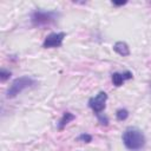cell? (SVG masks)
<instances>
[{"label":"cell","instance_id":"5b68a950","mask_svg":"<svg viewBox=\"0 0 151 151\" xmlns=\"http://www.w3.org/2000/svg\"><path fill=\"white\" fill-rule=\"evenodd\" d=\"M64 38H65V33H64V32L51 33V34H48V35L45 38V40H44V47H45V48L59 47V46H61Z\"/></svg>","mask_w":151,"mask_h":151},{"label":"cell","instance_id":"52a82bcc","mask_svg":"<svg viewBox=\"0 0 151 151\" xmlns=\"http://www.w3.org/2000/svg\"><path fill=\"white\" fill-rule=\"evenodd\" d=\"M113 50H114L118 54H120V55H123V57H126V55L130 54V48H129L127 44L124 42V41H117V42L113 45Z\"/></svg>","mask_w":151,"mask_h":151},{"label":"cell","instance_id":"8992f818","mask_svg":"<svg viewBox=\"0 0 151 151\" xmlns=\"http://www.w3.org/2000/svg\"><path fill=\"white\" fill-rule=\"evenodd\" d=\"M131 78H132V73L129 72V71H126V72H124V73H118V72H116V73L112 74V81H113V84H114L116 86L123 85L124 80L131 79Z\"/></svg>","mask_w":151,"mask_h":151},{"label":"cell","instance_id":"9c48e42d","mask_svg":"<svg viewBox=\"0 0 151 151\" xmlns=\"http://www.w3.org/2000/svg\"><path fill=\"white\" fill-rule=\"evenodd\" d=\"M127 116H129V112H127V110H125V109H119V110L116 112V117H117L118 120H125V119L127 118Z\"/></svg>","mask_w":151,"mask_h":151},{"label":"cell","instance_id":"30bf717a","mask_svg":"<svg viewBox=\"0 0 151 151\" xmlns=\"http://www.w3.org/2000/svg\"><path fill=\"white\" fill-rule=\"evenodd\" d=\"M9 77H11V72L9 71H5V70H1L0 71V79H1V81L7 80Z\"/></svg>","mask_w":151,"mask_h":151},{"label":"cell","instance_id":"ba28073f","mask_svg":"<svg viewBox=\"0 0 151 151\" xmlns=\"http://www.w3.org/2000/svg\"><path fill=\"white\" fill-rule=\"evenodd\" d=\"M74 119V114H72L71 112H65L64 114H63V117L60 118V120L58 122V129L59 130H63L71 120H73Z\"/></svg>","mask_w":151,"mask_h":151},{"label":"cell","instance_id":"4fadbf2b","mask_svg":"<svg viewBox=\"0 0 151 151\" xmlns=\"http://www.w3.org/2000/svg\"><path fill=\"white\" fill-rule=\"evenodd\" d=\"M112 4H113V5H117V6H120V5H125L126 1H120V2H116V1H113Z\"/></svg>","mask_w":151,"mask_h":151},{"label":"cell","instance_id":"7a4b0ae2","mask_svg":"<svg viewBox=\"0 0 151 151\" xmlns=\"http://www.w3.org/2000/svg\"><path fill=\"white\" fill-rule=\"evenodd\" d=\"M33 85H35V80H34L33 78H31V77L25 76V77L17 78V79L13 80V83H12L11 86L8 87L6 96H7V98H14V97H15L17 94H19L21 91H24L25 88L31 87V86H33Z\"/></svg>","mask_w":151,"mask_h":151},{"label":"cell","instance_id":"8fae6325","mask_svg":"<svg viewBox=\"0 0 151 151\" xmlns=\"http://www.w3.org/2000/svg\"><path fill=\"white\" fill-rule=\"evenodd\" d=\"M97 116H98V120H99V123H100L101 125H107V124H109V119H107V117L103 116L101 113H97Z\"/></svg>","mask_w":151,"mask_h":151},{"label":"cell","instance_id":"7c38bea8","mask_svg":"<svg viewBox=\"0 0 151 151\" xmlns=\"http://www.w3.org/2000/svg\"><path fill=\"white\" fill-rule=\"evenodd\" d=\"M78 139H79V140H83V142H85V143H90V142L92 140V137H91L90 134H87V133H83V134H80V136L78 137Z\"/></svg>","mask_w":151,"mask_h":151},{"label":"cell","instance_id":"277c9868","mask_svg":"<svg viewBox=\"0 0 151 151\" xmlns=\"http://www.w3.org/2000/svg\"><path fill=\"white\" fill-rule=\"evenodd\" d=\"M107 99V94L105 92H99L96 97L91 98L88 100V106L96 112V113H100L104 109H105V103Z\"/></svg>","mask_w":151,"mask_h":151},{"label":"cell","instance_id":"3957f363","mask_svg":"<svg viewBox=\"0 0 151 151\" xmlns=\"http://www.w3.org/2000/svg\"><path fill=\"white\" fill-rule=\"evenodd\" d=\"M58 13L53 11H35L32 14V24L34 26H44V25H50L54 22L58 18Z\"/></svg>","mask_w":151,"mask_h":151},{"label":"cell","instance_id":"6da1fadb","mask_svg":"<svg viewBox=\"0 0 151 151\" xmlns=\"http://www.w3.org/2000/svg\"><path fill=\"white\" fill-rule=\"evenodd\" d=\"M123 143L129 150L136 151L145 145V136L140 130L136 127H129L123 133Z\"/></svg>","mask_w":151,"mask_h":151}]
</instances>
